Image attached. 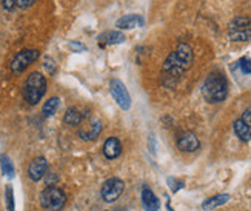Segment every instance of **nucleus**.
Instances as JSON below:
<instances>
[{
  "instance_id": "nucleus-1",
  "label": "nucleus",
  "mask_w": 251,
  "mask_h": 211,
  "mask_svg": "<svg viewBox=\"0 0 251 211\" xmlns=\"http://www.w3.org/2000/svg\"><path fill=\"white\" fill-rule=\"evenodd\" d=\"M193 63V50L188 43H180V45L174 50L167 60L163 62L162 73L163 77H174L177 79L185 71H187Z\"/></svg>"
},
{
  "instance_id": "nucleus-2",
  "label": "nucleus",
  "mask_w": 251,
  "mask_h": 211,
  "mask_svg": "<svg viewBox=\"0 0 251 211\" xmlns=\"http://www.w3.org/2000/svg\"><path fill=\"white\" fill-rule=\"evenodd\" d=\"M202 94L205 97V101L210 104H219L225 101V97L228 94V85L224 74L219 71H214L206 77L202 86Z\"/></svg>"
},
{
  "instance_id": "nucleus-3",
  "label": "nucleus",
  "mask_w": 251,
  "mask_h": 211,
  "mask_svg": "<svg viewBox=\"0 0 251 211\" xmlns=\"http://www.w3.org/2000/svg\"><path fill=\"white\" fill-rule=\"evenodd\" d=\"M47 93V79L40 73H32L28 76L24 88V97L29 105H36L42 101Z\"/></svg>"
},
{
  "instance_id": "nucleus-4",
  "label": "nucleus",
  "mask_w": 251,
  "mask_h": 211,
  "mask_svg": "<svg viewBox=\"0 0 251 211\" xmlns=\"http://www.w3.org/2000/svg\"><path fill=\"white\" fill-rule=\"evenodd\" d=\"M40 204L48 211H60L67 204V196L57 186H47L40 194Z\"/></svg>"
},
{
  "instance_id": "nucleus-5",
  "label": "nucleus",
  "mask_w": 251,
  "mask_h": 211,
  "mask_svg": "<svg viewBox=\"0 0 251 211\" xmlns=\"http://www.w3.org/2000/svg\"><path fill=\"white\" fill-rule=\"evenodd\" d=\"M39 55L40 54L37 50H22L14 55L13 62H11V71L16 74L24 73L32 62H36L39 59Z\"/></svg>"
},
{
  "instance_id": "nucleus-6",
  "label": "nucleus",
  "mask_w": 251,
  "mask_h": 211,
  "mask_svg": "<svg viewBox=\"0 0 251 211\" xmlns=\"http://www.w3.org/2000/svg\"><path fill=\"white\" fill-rule=\"evenodd\" d=\"M124 190H125V184H124V181L117 179V177H113V179H108V181L103 184L100 194H102V199H103L105 202L113 204V202H116L117 199L122 196Z\"/></svg>"
},
{
  "instance_id": "nucleus-7",
  "label": "nucleus",
  "mask_w": 251,
  "mask_h": 211,
  "mask_svg": "<svg viewBox=\"0 0 251 211\" xmlns=\"http://www.w3.org/2000/svg\"><path fill=\"white\" fill-rule=\"evenodd\" d=\"M110 91L114 97V101L116 104L121 106L122 109H129L131 108V96L126 90V86L124 85L122 80H119V79H113L110 82Z\"/></svg>"
},
{
  "instance_id": "nucleus-8",
  "label": "nucleus",
  "mask_w": 251,
  "mask_h": 211,
  "mask_svg": "<svg viewBox=\"0 0 251 211\" xmlns=\"http://www.w3.org/2000/svg\"><path fill=\"white\" fill-rule=\"evenodd\" d=\"M199 147H201V142L198 136L191 131L183 132L177 140V148L183 153H194L196 150H199Z\"/></svg>"
},
{
  "instance_id": "nucleus-9",
  "label": "nucleus",
  "mask_w": 251,
  "mask_h": 211,
  "mask_svg": "<svg viewBox=\"0 0 251 211\" xmlns=\"http://www.w3.org/2000/svg\"><path fill=\"white\" fill-rule=\"evenodd\" d=\"M47 171H48V162L45 158L34 159L28 166V176H29V179L34 182H39L42 177L47 174Z\"/></svg>"
},
{
  "instance_id": "nucleus-10",
  "label": "nucleus",
  "mask_w": 251,
  "mask_h": 211,
  "mask_svg": "<svg viewBox=\"0 0 251 211\" xmlns=\"http://www.w3.org/2000/svg\"><path fill=\"white\" fill-rule=\"evenodd\" d=\"M144 25H145V19L140 14H128L116 22V26L119 29H133V28L144 26Z\"/></svg>"
},
{
  "instance_id": "nucleus-11",
  "label": "nucleus",
  "mask_w": 251,
  "mask_h": 211,
  "mask_svg": "<svg viewBox=\"0 0 251 211\" xmlns=\"http://www.w3.org/2000/svg\"><path fill=\"white\" fill-rule=\"evenodd\" d=\"M121 153H122V143L117 137H110V139L105 140L103 154H105L106 159H110V160L117 159L119 156H121Z\"/></svg>"
},
{
  "instance_id": "nucleus-12",
  "label": "nucleus",
  "mask_w": 251,
  "mask_h": 211,
  "mask_svg": "<svg viewBox=\"0 0 251 211\" xmlns=\"http://www.w3.org/2000/svg\"><path fill=\"white\" fill-rule=\"evenodd\" d=\"M142 204H144V208L147 211H159V208H160L159 199L148 186H145L144 190H142Z\"/></svg>"
},
{
  "instance_id": "nucleus-13",
  "label": "nucleus",
  "mask_w": 251,
  "mask_h": 211,
  "mask_svg": "<svg viewBox=\"0 0 251 211\" xmlns=\"http://www.w3.org/2000/svg\"><path fill=\"white\" fill-rule=\"evenodd\" d=\"M125 34L121 31H108L105 34L99 37L100 45H117V43H124L125 42Z\"/></svg>"
},
{
  "instance_id": "nucleus-14",
  "label": "nucleus",
  "mask_w": 251,
  "mask_h": 211,
  "mask_svg": "<svg viewBox=\"0 0 251 211\" xmlns=\"http://www.w3.org/2000/svg\"><path fill=\"white\" fill-rule=\"evenodd\" d=\"M100 131H102V122L100 120H93L90 124V127H88V130L79 131V136L83 140H94V139L99 137Z\"/></svg>"
},
{
  "instance_id": "nucleus-15",
  "label": "nucleus",
  "mask_w": 251,
  "mask_h": 211,
  "mask_svg": "<svg viewBox=\"0 0 251 211\" xmlns=\"http://www.w3.org/2000/svg\"><path fill=\"white\" fill-rule=\"evenodd\" d=\"M233 128H234L236 136H237L239 139H241L242 142L251 140V128L245 124V122H244L242 119H237V120L234 122Z\"/></svg>"
},
{
  "instance_id": "nucleus-16",
  "label": "nucleus",
  "mask_w": 251,
  "mask_h": 211,
  "mask_svg": "<svg viewBox=\"0 0 251 211\" xmlns=\"http://www.w3.org/2000/svg\"><path fill=\"white\" fill-rule=\"evenodd\" d=\"M228 201H230V196H228V194H219V196H214V197L206 199V201L202 204V208L205 211H210L213 208H217V207L226 204Z\"/></svg>"
},
{
  "instance_id": "nucleus-17",
  "label": "nucleus",
  "mask_w": 251,
  "mask_h": 211,
  "mask_svg": "<svg viewBox=\"0 0 251 211\" xmlns=\"http://www.w3.org/2000/svg\"><path fill=\"white\" fill-rule=\"evenodd\" d=\"M63 122L70 127H77L80 122H82V114L77 108H70L67 113H65Z\"/></svg>"
},
{
  "instance_id": "nucleus-18",
  "label": "nucleus",
  "mask_w": 251,
  "mask_h": 211,
  "mask_svg": "<svg viewBox=\"0 0 251 211\" xmlns=\"http://www.w3.org/2000/svg\"><path fill=\"white\" fill-rule=\"evenodd\" d=\"M228 37H230V40H233V42H248V40H251V28L228 31Z\"/></svg>"
},
{
  "instance_id": "nucleus-19",
  "label": "nucleus",
  "mask_w": 251,
  "mask_h": 211,
  "mask_svg": "<svg viewBox=\"0 0 251 211\" xmlns=\"http://www.w3.org/2000/svg\"><path fill=\"white\" fill-rule=\"evenodd\" d=\"M59 105H60V99L59 97H51L50 101H47L45 105H43V109H42L43 116H45V117L54 116V114H56L57 108H59Z\"/></svg>"
},
{
  "instance_id": "nucleus-20",
  "label": "nucleus",
  "mask_w": 251,
  "mask_h": 211,
  "mask_svg": "<svg viewBox=\"0 0 251 211\" xmlns=\"http://www.w3.org/2000/svg\"><path fill=\"white\" fill-rule=\"evenodd\" d=\"M251 26V20L248 17H236L230 22V31L236 29H248Z\"/></svg>"
},
{
  "instance_id": "nucleus-21",
  "label": "nucleus",
  "mask_w": 251,
  "mask_h": 211,
  "mask_svg": "<svg viewBox=\"0 0 251 211\" xmlns=\"http://www.w3.org/2000/svg\"><path fill=\"white\" fill-rule=\"evenodd\" d=\"M2 170H3V174L8 176V177L14 176V166H13V163H11V160L6 156L2 158Z\"/></svg>"
},
{
  "instance_id": "nucleus-22",
  "label": "nucleus",
  "mask_w": 251,
  "mask_h": 211,
  "mask_svg": "<svg viewBox=\"0 0 251 211\" xmlns=\"http://www.w3.org/2000/svg\"><path fill=\"white\" fill-rule=\"evenodd\" d=\"M6 207H8V211H14V194H13L11 185L6 186Z\"/></svg>"
},
{
  "instance_id": "nucleus-23",
  "label": "nucleus",
  "mask_w": 251,
  "mask_h": 211,
  "mask_svg": "<svg viewBox=\"0 0 251 211\" xmlns=\"http://www.w3.org/2000/svg\"><path fill=\"white\" fill-rule=\"evenodd\" d=\"M239 66H241L244 74H251V59L242 57L241 60H239Z\"/></svg>"
},
{
  "instance_id": "nucleus-24",
  "label": "nucleus",
  "mask_w": 251,
  "mask_h": 211,
  "mask_svg": "<svg viewBox=\"0 0 251 211\" xmlns=\"http://www.w3.org/2000/svg\"><path fill=\"white\" fill-rule=\"evenodd\" d=\"M43 66H45L51 74H54V71H56V63H54V60L50 57V55H47V57L43 59Z\"/></svg>"
},
{
  "instance_id": "nucleus-25",
  "label": "nucleus",
  "mask_w": 251,
  "mask_h": 211,
  "mask_svg": "<svg viewBox=\"0 0 251 211\" xmlns=\"http://www.w3.org/2000/svg\"><path fill=\"white\" fill-rule=\"evenodd\" d=\"M34 3H36V0H16V6H19L20 9H26Z\"/></svg>"
},
{
  "instance_id": "nucleus-26",
  "label": "nucleus",
  "mask_w": 251,
  "mask_h": 211,
  "mask_svg": "<svg viewBox=\"0 0 251 211\" xmlns=\"http://www.w3.org/2000/svg\"><path fill=\"white\" fill-rule=\"evenodd\" d=\"M2 6L6 11H13L16 6V0H2Z\"/></svg>"
},
{
  "instance_id": "nucleus-27",
  "label": "nucleus",
  "mask_w": 251,
  "mask_h": 211,
  "mask_svg": "<svg viewBox=\"0 0 251 211\" xmlns=\"http://www.w3.org/2000/svg\"><path fill=\"white\" fill-rule=\"evenodd\" d=\"M70 47L75 51V53H82V51H86V47L82 45V43H77V42H71Z\"/></svg>"
},
{
  "instance_id": "nucleus-28",
  "label": "nucleus",
  "mask_w": 251,
  "mask_h": 211,
  "mask_svg": "<svg viewBox=\"0 0 251 211\" xmlns=\"http://www.w3.org/2000/svg\"><path fill=\"white\" fill-rule=\"evenodd\" d=\"M241 119H242V120L245 122V124L251 128V108L245 111V113L242 114V117H241Z\"/></svg>"
},
{
  "instance_id": "nucleus-29",
  "label": "nucleus",
  "mask_w": 251,
  "mask_h": 211,
  "mask_svg": "<svg viewBox=\"0 0 251 211\" xmlns=\"http://www.w3.org/2000/svg\"><path fill=\"white\" fill-rule=\"evenodd\" d=\"M168 184L171 185V190L173 191H177L179 190V188H182V182H177V181H174V179H171V177H170V179H168Z\"/></svg>"
}]
</instances>
